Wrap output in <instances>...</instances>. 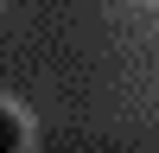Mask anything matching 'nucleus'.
I'll return each instance as SVG.
<instances>
[{"mask_svg":"<svg viewBox=\"0 0 159 153\" xmlns=\"http://www.w3.org/2000/svg\"><path fill=\"white\" fill-rule=\"evenodd\" d=\"M19 140H25L19 115H7V109H0V153H19Z\"/></svg>","mask_w":159,"mask_h":153,"instance_id":"f257e3e1","label":"nucleus"}]
</instances>
